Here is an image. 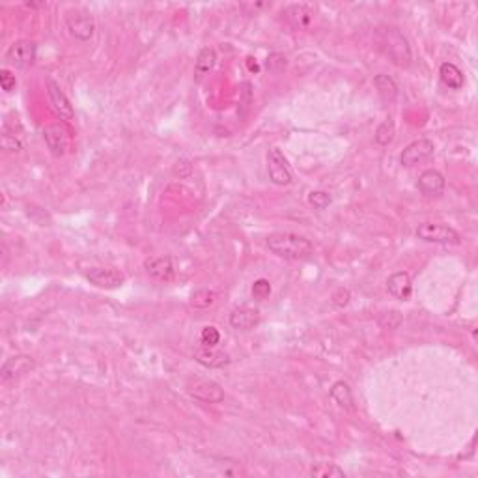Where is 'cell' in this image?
Returning <instances> with one entry per match:
<instances>
[{"mask_svg": "<svg viewBox=\"0 0 478 478\" xmlns=\"http://www.w3.org/2000/svg\"><path fill=\"white\" fill-rule=\"evenodd\" d=\"M267 248L273 255L284 260H307L314 253V245L309 237L301 236V234H293V232H277L267 237Z\"/></svg>", "mask_w": 478, "mask_h": 478, "instance_id": "1", "label": "cell"}, {"mask_svg": "<svg viewBox=\"0 0 478 478\" xmlns=\"http://www.w3.org/2000/svg\"><path fill=\"white\" fill-rule=\"evenodd\" d=\"M374 37L375 43H377L375 47L379 49L387 58H391L396 66H411V47H409V43H407V40L398 28H393V26H379V28H375Z\"/></svg>", "mask_w": 478, "mask_h": 478, "instance_id": "2", "label": "cell"}, {"mask_svg": "<svg viewBox=\"0 0 478 478\" xmlns=\"http://www.w3.org/2000/svg\"><path fill=\"white\" fill-rule=\"evenodd\" d=\"M417 237L426 243H437V245H460V234L443 223H422L417 228Z\"/></svg>", "mask_w": 478, "mask_h": 478, "instance_id": "3", "label": "cell"}, {"mask_svg": "<svg viewBox=\"0 0 478 478\" xmlns=\"http://www.w3.org/2000/svg\"><path fill=\"white\" fill-rule=\"evenodd\" d=\"M64 21H66L69 34L77 37L79 42H88L94 37L96 23H94V17L90 13L85 12V10H67Z\"/></svg>", "mask_w": 478, "mask_h": 478, "instance_id": "4", "label": "cell"}, {"mask_svg": "<svg viewBox=\"0 0 478 478\" xmlns=\"http://www.w3.org/2000/svg\"><path fill=\"white\" fill-rule=\"evenodd\" d=\"M434 152H436V146L430 139L413 140L411 144H407L404 148V152L400 155V163L407 167V169H411V167H417V164L434 157Z\"/></svg>", "mask_w": 478, "mask_h": 478, "instance_id": "5", "label": "cell"}, {"mask_svg": "<svg viewBox=\"0 0 478 478\" xmlns=\"http://www.w3.org/2000/svg\"><path fill=\"white\" fill-rule=\"evenodd\" d=\"M6 62L10 66L19 67V69H24L34 64L36 60V43L28 42V40H19V42H13L10 47H8L6 55H4Z\"/></svg>", "mask_w": 478, "mask_h": 478, "instance_id": "6", "label": "cell"}, {"mask_svg": "<svg viewBox=\"0 0 478 478\" xmlns=\"http://www.w3.org/2000/svg\"><path fill=\"white\" fill-rule=\"evenodd\" d=\"M267 170H269V178L275 185H290L293 182V176L288 167L284 153L279 148H271L267 153Z\"/></svg>", "mask_w": 478, "mask_h": 478, "instance_id": "7", "label": "cell"}, {"mask_svg": "<svg viewBox=\"0 0 478 478\" xmlns=\"http://www.w3.org/2000/svg\"><path fill=\"white\" fill-rule=\"evenodd\" d=\"M187 393L191 398L200 400L204 404H219L224 400L223 387L212 379H194L187 385Z\"/></svg>", "mask_w": 478, "mask_h": 478, "instance_id": "8", "label": "cell"}, {"mask_svg": "<svg viewBox=\"0 0 478 478\" xmlns=\"http://www.w3.org/2000/svg\"><path fill=\"white\" fill-rule=\"evenodd\" d=\"M43 139L55 157H64L69 152V135L60 123H51L43 129Z\"/></svg>", "mask_w": 478, "mask_h": 478, "instance_id": "9", "label": "cell"}, {"mask_svg": "<svg viewBox=\"0 0 478 478\" xmlns=\"http://www.w3.org/2000/svg\"><path fill=\"white\" fill-rule=\"evenodd\" d=\"M86 280L90 284L97 286V288H105V290H114L123 284V275L120 271H116L112 267H90L85 273Z\"/></svg>", "mask_w": 478, "mask_h": 478, "instance_id": "10", "label": "cell"}, {"mask_svg": "<svg viewBox=\"0 0 478 478\" xmlns=\"http://www.w3.org/2000/svg\"><path fill=\"white\" fill-rule=\"evenodd\" d=\"M47 96L49 101H51V107L56 112V116H60V120L71 121L75 118V110H73L69 99L53 79L47 80Z\"/></svg>", "mask_w": 478, "mask_h": 478, "instance_id": "11", "label": "cell"}, {"mask_svg": "<svg viewBox=\"0 0 478 478\" xmlns=\"http://www.w3.org/2000/svg\"><path fill=\"white\" fill-rule=\"evenodd\" d=\"M260 321V310L255 309V307H247V305L237 307V309L232 310L230 314V325L234 327V329H237V331H250V329H255Z\"/></svg>", "mask_w": 478, "mask_h": 478, "instance_id": "12", "label": "cell"}, {"mask_svg": "<svg viewBox=\"0 0 478 478\" xmlns=\"http://www.w3.org/2000/svg\"><path fill=\"white\" fill-rule=\"evenodd\" d=\"M144 269L148 275H152L153 279L157 280H169L174 279V264L170 256H152L144 262Z\"/></svg>", "mask_w": 478, "mask_h": 478, "instance_id": "13", "label": "cell"}, {"mask_svg": "<svg viewBox=\"0 0 478 478\" xmlns=\"http://www.w3.org/2000/svg\"><path fill=\"white\" fill-rule=\"evenodd\" d=\"M194 361L206 368H224L226 364H230V355L224 353L221 350H215V348H207V345H202L198 350L194 351Z\"/></svg>", "mask_w": 478, "mask_h": 478, "instance_id": "14", "label": "cell"}, {"mask_svg": "<svg viewBox=\"0 0 478 478\" xmlns=\"http://www.w3.org/2000/svg\"><path fill=\"white\" fill-rule=\"evenodd\" d=\"M34 368V361L28 355H13L2 364V370H0V379L2 383H8L13 377H17L21 374H26L28 370Z\"/></svg>", "mask_w": 478, "mask_h": 478, "instance_id": "15", "label": "cell"}, {"mask_svg": "<svg viewBox=\"0 0 478 478\" xmlns=\"http://www.w3.org/2000/svg\"><path fill=\"white\" fill-rule=\"evenodd\" d=\"M387 290L394 299L400 301H407L413 293V282L411 277L406 271L393 273L387 279Z\"/></svg>", "mask_w": 478, "mask_h": 478, "instance_id": "16", "label": "cell"}, {"mask_svg": "<svg viewBox=\"0 0 478 478\" xmlns=\"http://www.w3.org/2000/svg\"><path fill=\"white\" fill-rule=\"evenodd\" d=\"M286 21L296 28V31H305L312 24V19H314V10L309 8L307 4H291V6L286 8Z\"/></svg>", "mask_w": 478, "mask_h": 478, "instance_id": "17", "label": "cell"}, {"mask_svg": "<svg viewBox=\"0 0 478 478\" xmlns=\"http://www.w3.org/2000/svg\"><path fill=\"white\" fill-rule=\"evenodd\" d=\"M418 189L426 196H439L445 191V178L439 170H424L418 176Z\"/></svg>", "mask_w": 478, "mask_h": 478, "instance_id": "18", "label": "cell"}, {"mask_svg": "<svg viewBox=\"0 0 478 478\" xmlns=\"http://www.w3.org/2000/svg\"><path fill=\"white\" fill-rule=\"evenodd\" d=\"M439 77H441V83L450 90H460L466 79H463V73L456 64L452 62H445L439 67Z\"/></svg>", "mask_w": 478, "mask_h": 478, "instance_id": "19", "label": "cell"}, {"mask_svg": "<svg viewBox=\"0 0 478 478\" xmlns=\"http://www.w3.org/2000/svg\"><path fill=\"white\" fill-rule=\"evenodd\" d=\"M217 64V53L213 49L206 47L200 51L198 58L194 62V79L202 80L206 77L207 73L212 71L213 67Z\"/></svg>", "mask_w": 478, "mask_h": 478, "instance_id": "20", "label": "cell"}, {"mask_svg": "<svg viewBox=\"0 0 478 478\" xmlns=\"http://www.w3.org/2000/svg\"><path fill=\"white\" fill-rule=\"evenodd\" d=\"M329 394H331V398H333V402L340 409H344V411H353V393H351L348 383L336 382L333 387H331Z\"/></svg>", "mask_w": 478, "mask_h": 478, "instance_id": "21", "label": "cell"}, {"mask_svg": "<svg viewBox=\"0 0 478 478\" xmlns=\"http://www.w3.org/2000/svg\"><path fill=\"white\" fill-rule=\"evenodd\" d=\"M374 86L377 94H379V97H382L383 101H387V103H393L394 99L398 97V85L389 75H383V73L382 75H375Z\"/></svg>", "mask_w": 478, "mask_h": 478, "instance_id": "22", "label": "cell"}, {"mask_svg": "<svg viewBox=\"0 0 478 478\" xmlns=\"http://www.w3.org/2000/svg\"><path fill=\"white\" fill-rule=\"evenodd\" d=\"M394 133H396V128H394V121L391 118L383 120L377 129H375V142L379 146H389L393 142Z\"/></svg>", "mask_w": 478, "mask_h": 478, "instance_id": "23", "label": "cell"}, {"mask_svg": "<svg viewBox=\"0 0 478 478\" xmlns=\"http://www.w3.org/2000/svg\"><path fill=\"white\" fill-rule=\"evenodd\" d=\"M310 477L318 478H344L345 472L344 469H340L339 466L334 463H320L310 469Z\"/></svg>", "mask_w": 478, "mask_h": 478, "instance_id": "24", "label": "cell"}, {"mask_svg": "<svg viewBox=\"0 0 478 478\" xmlns=\"http://www.w3.org/2000/svg\"><path fill=\"white\" fill-rule=\"evenodd\" d=\"M215 301H217V296L212 290H196L193 293V297H191V305L196 307V309H207Z\"/></svg>", "mask_w": 478, "mask_h": 478, "instance_id": "25", "label": "cell"}, {"mask_svg": "<svg viewBox=\"0 0 478 478\" xmlns=\"http://www.w3.org/2000/svg\"><path fill=\"white\" fill-rule=\"evenodd\" d=\"M200 342H202V345H207V348H215V345L221 342V333H219L217 327H204V329L200 331Z\"/></svg>", "mask_w": 478, "mask_h": 478, "instance_id": "26", "label": "cell"}, {"mask_svg": "<svg viewBox=\"0 0 478 478\" xmlns=\"http://www.w3.org/2000/svg\"><path fill=\"white\" fill-rule=\"evenodd\" d=\"M266 67L271 73H282L288 67V58L280 53H273V55L267 56Z\"/></svg>", "mask_w": 478, "mask_h": 478, "instance_id": "27", "label": "cell"}, {"mask_svg": "<svg viewBox=\"0 0 478 478\" xmlns=\"http://www.w3.org/2000/svg\"><path fill=\"white\" fill-rule=\"evenodd\" d=\"M309 202L310 206H314L316 210H325L329 204H331V196L325 191H312L309 194Z\"/></svg>", "mask_w": 478, "mask_h": 478, "instance_id": "28", "label": "cell"}, {"mask_svg": "<svg viewBox=\"0 0 478 478\" xmlns=\"http://www.w3.org/2000/svg\"><path fill=\"white\" fill-rule=\"evenodd\" d=\"M253 296L256 297V299H267V297L271 296V282L267 279H258L253 284Z\"/></svg>", "mask_w": 478, "mask_h": 478, "instance_id": "29", "label": "cell"}, {"mask_svg": "<svg viewBox=\"0 0 478 478\" xmlns=\"http://www.w3.org/2000/svg\"><path fill=\"white\" fill-rule=\"evenodd\" d=\"M0 85H2V90L4 92H13L15 90V75H12L10 69H0Z\"/></svg>", "mask_w": 478, "mask_h": 478, "instance_id": "30", "label": "cell"}, {"mask_svg": "<svg viewBox=\"0 0 478 478\" xmlns=\"http://www.w3.org/2000/svg\"><path fill=\"white\" fill-rule=\"evenodd\" d=\"M2 148L8 152H21L23 150V142L12 135H2Z\"/></svg>", "mask_w": 478, "mask_h": 478, "instance_id": "31", "label": "cell"}, {"mask_svg": "<svg viewBox=\"0 0 478 478\" xmlns=\"http://www.w3.org/2000/svg\"><path fill=\"white\" fill-rule=\"evenodd\" d=\"M333 301L336 307H345V305L350 303V291L344 290V288H339V290L334 291Z\"/></svg>", "mask_w": 478, "mask_h": 478, "instance_id": "32", "label": "cell"}]
</instances>
